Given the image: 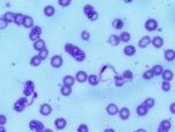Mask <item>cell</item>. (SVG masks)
Instances as JSON below:
<instances>
[{"mask_svg": "<svg viewBox=\"0 0 175 132\" xmlns=\"http://www.w3.org/2000/svg\"><path fill=\"white\" fill-rule=\"evenodd\" d=\"M42 59L39 56H33L32 59H31V64L34 66V67H38L39 64H41Z\"/></svg>", "mask_w": 175, "mask_h": 132, "instance_id": "obj_27", "label": "cell"}, {"mask_svg": "<svg viewBox=\"0 0 175 132\" xmlns=\"http://www.w3.org/2000/svg\"><path fill=\"white\" fill-rule=\"evenodd\" d=\"M121 76H122L125 79H132V78H133V73L130 71V70H126V71L122 73Z\"/></svg>", "mask_w": 175, "mask_h": 132, "instance_id": "obj_36", "label": "cell"}, {"mask_svg": "<svg viewBox=\"0 0 175 132\" xmlns=\"http://www.w3.org/2000/svg\"><path fill=\"white\" fill-rule=\"evenodd\" d=\"M123 84H125V78L122 76H116L115 77V85L117 87H121V86H123Z\"/></svg>", "mask_w": 175, "mask_h": 132, "instance_id": "obj_33", "label": "cell"}, {"mask_svg": "<svg viewBox=\"0 0 175 132\" xmlns=\"http://www.w3.org/2000/svg\"><path fill=\"white\" fill-rule=\"evenodd\" d=\"M136 132H147V131L145 130V129H138Z\"/></svg>", "mask_w": 175, "mask_h": 132, "instance_id": "obj_50", "label": "cell"}, {"mask_svg": "<svg viewBox=\"0 0 175 132\" xmlns=\"http://www.w3.org/2000/svg\"><path fill=\"white\" fill-rule=\"evenodd\" d=\"M119 38H120V41L128 42V41H130V38H131V36H130V34L128 32H123V33H121V34H120Z\"/></svg>", "mask_w": 175, "mask_h": 132, "instance_id": "obj_30", "label": "cell"}, {"mask_svg": "<svg viewBox=\"0 0 175 132\" xmlns=\"http://www.w3.org/2000/svg\"><path fill=\"white\" fill-rule=\"evenodd\" d=\"M7 21L5 19H4L3 17H1L0 18V30H4V29H7Z\"/></svg>", "mask_w": 175, "mask_h": 132, "instance_id": "obj_40", "label": "cell"}, {"mask_svg": "<svg viewBox=\"0 0 175 132\" xmlns=\"http://www.w3.org/2000/svg\"><path fill=\"white\" fill-rule=\"evenodd\" d=\"M40 113L44 116L50 115V114L52 113V107L50 106L49 104H43V105H41V107H40Z\"/></svg>", "mask_w": 175, "mask_h": 132, "instance_id": "obj_7", "label": "cell"}, {"mask_svg": "<svg viewBox=\"0 0 175 132\" xmlns=\"http://www.w3.org/2000/svg\"><path fill=\"white\" fill-rule=\"evenodd\" d=\"M48 55H49V51L46 50V48H44L43 50L39 51V55H38V56L41 58L42 60H43V59H46V58L48 57Z\"/></svg>", "mask_w": 175, "mask_h": 132, "instance_id": "obj_35", "label": "cell"}, {"mask_svg": "<svg viewBox=\"0 0 175 132\" xmlns=\"http://www.w3.org/2000/svg\"><path fill=\"white\" fill-rule=\"evenodd\" d=\"M3 18L7 20V22H12V21L15 20V14L11 13V12H7V13L3 15Z\"/></svg>", "mask_w": 175, "mask_h": 132, "instance_id": "obj_28", "label": "cell"}, {"mask_svg": "<svg viewBox=\"0 0 175 132\" xmlns=\"http://www.w3.org/2000/svg\"><path fill=\"white\" fill-rule=\"evenodd\" d=\"M123 1H125V2H127V3H129V2H132L133 0H123Z\"/></svg>", "mask_w": 175, "mask_h": 132, "instance_id": "obj_52", "label": "cell"}, {"mask_svg": "<svg viewBox=\"0 0 175 132\" xmlns=\"http://www.w3.org/2000/svg\"><path fill=\"white\" fill-rule=\"evenodd\" d=\"M33 47H34V49H35L36 51H41V50H43V49L46 48V42L43 41L42 39H38V40L34 41Z\"/></svg>", "mask_w": 175, "mask_h": 132, "instance_id": "obj_9", "label": "cell"}, {"mask_svg": "<svg viewBox=\"0 0 175 132\" xmlns=\"http://www.w3.org/2000/svg\"><path fill=\"white\" fill-rule=\"evenodd\" d=\"M51 64H52V67H54V68H59V67H61L62 57L61 56H59V55L53 56L52 59H51Z\"/></svg>", "mask_w": 175, "mask_h": 132, "instance_id": "obj_6", "label": "cell"}, {"mask_svg": "<svg viewBox=\"0 0 175 132\" xmlns=\"http://www.w3.org/2000/svg\"><path fill=\"white\" fill-rule=\"evenodd\" d=\"M153 76H154V73H153L152 70H148V71L145 72L143 75V77L145 78V79H151Z\"/></svg>", "mask_w": 175, "mask_h": 132, "instance_id": "obj_38", "label": "cell"}, {"mask_svg": "<svg viewBox=\"0 0 175 132\" xmlns=\"http://www.w3.org/2000/svg\"><path fill=\"white\" fill-rule=\"evenodd\" d=\"M83 12L84 14L88 16V18L90 20H96L98 18V14L95 12L94 7H92V5H90V4H87V5H84L83 7Z\"/></svg>", "mask_w": 175, "mask_h": 132, "instance_id": "obj_2", "label": "cell"}, {"mask_svg": "<svg viewBox=\"0 0 175 132\" xmlns=\"http://www.w3.org/2000/svg\"><path fill=\"white\" fill-rule=\"evenodd\" d=\"M24 28L29 29V28H33L34 26V20L31 16H24V20H23V24Z\"/></svg>", "mask_w": 175, "mask_h": 132, "instance_id": "obj_12", "label": "cell"}, {"mask_svg": "<svg viewBox=\"0 0 175 132\" xmlns=\"http://www.w3.org/2000/svg\"><path fill=\"white\" fill-rule=\"evenodd\" d=\"M24 108H26V107H23L18 100L14 104V109H15V111H17V112H22L23 110H24Z\"/></svg>", "mask_w": 175, "mask_h": 132, "instance_id": "obj_34", "label": "cell"}, {"mask_svg": "<svg viewBox=\"0 0 175 132\" xmlns=\"http://www.w3.org/2000/svg\"><path fill=\"white\" fill-rule=\"evenodd\" d=\"M154 104H155V100H153V98H147L145 102H143V106H146L148 109L149 108H152L153 106H154Z\"/></svg>", "mask_w": 175, "mask_h": 132, "instance_id": "obj_31", "label": "cell"}, {"mask_svg": "<svg viewBox=\"0 0 175 132\" xmlns=\"http://www.w3.org/2000/svg\"><path fill=\"white\" fill-rule=\"evenodd\" d=\"M136 112H137V114H138V115L143 116V115H146L147 113H148V108H147L146 106H143V105H140V106L137 107Z\"/></svg>", "mask_w": 175, "mask_h": 132, "instance_id": "obj_21", "label": "cell"}, {"mask_svg": "<svg viewBox=\"0 0 175 132\" xmlns=\"http://www.w3.org/2000/svg\"><path fill=\"white\" fill-rule=\"evenodd\" d=\"M170 111H171L173 114H175V103H173L171 106H170Z\"/></svg>", "mask_w": 175, "mask_h": 132, "instance_id": "obj_46", "label": "cell"}, {"mask_svg": "<svg viewBox=\"0 0 175 132\" xmlns=\"http://www.w3.org/2000/svg\"><path fill=\"white\" fill-rule=\"evenodd\" d=\"M65 50L68 54L73 56L76 61H83L84 58H85V53H84L81 49H79L78 47H76V45H71V43L65 45Z\"/></svg>", "mask_w": 175, "mask_h": 132, "instance_id": "obj_1", "label": "cell"}, {"mask_svg": "<svg viewBox=\"0 0 175 132\" xmlns=\"http://www.w3.org/2000/svg\"><path fill=\"white\" fill-rule=\"evenodd\" d=\"M157 132H169V130L165 129L164 127H162V126H159V127H158V131H157Z\"/></svg>", "mask_w": 175, "mask_h": 132, "instance_id": "obj_47", "label": "cell"}, {"mask_svg": "<svg viewBox=\"0 0 175 132\" xmlns=\"http://www.w3.org/2000/svg\"><path fill=\"white\" fill-rule=\"evenodd\" d=\"M74 81H75V78L72 77L71 75H68L63 78V85L65 86H69V87H72L74 85Z\"/></svg>", "mask_w": 175, "mask_h": 132, "instance_id": "obj_20", "label": "cell"}, {"mask_svg": "<svg viewBox=\"0 0 175 132\" xmlns=\"http://www.w3.org/2000/svg\"><path fill=\"white\" fill-rule=\"evenodd\" d=\"M88 79V74L84 71H79L76 73V81L78 83H84Z\"/></svg>", "mask_w": 175, "mask_h": 132, "instance_id": "obj_11", "label": "cell"}, {"mask_svg": "<svg viewBox=\"0 0 175 132\" xmlns=\"http://www.w3.org/2000/svg\"><path fill=\"white\" fill-rule=\"evenodd\" d=\"M72 0H58V3L60 7H68V5H70V3H71Z\"/></svg>", "mask_w": 175, "mask_h": 132, "instance_id": "obj_41", "label": "cell"}, {"mask_svg": "<svg viewBox=\"0 0 175 132\" xmlns=\"http://www.w3.org/2000/svg\"><path fill=\"white\" fill-rule=\"evenodd\" d=\"M107 112L110 114V115H115L117 113L119 112L118 110V107L115 105V104H110L109 106L107 107Z\"/></svg>", "mask_w": 175, "mask_h": 132, "instance_id": "obj_10", "label": "cell"}, {"mask_svg": "<svg viewBox=\"0 0 175 132\" xmlns=\"http://www.w3.org/2000/svg\"><path fill=\"white\" fill-rule=\"evenodd\" d=\"M162 76L165 81H170L173 78V73L170 70H165V71H162Z\"/></svg>", "mask_w": 175, "mask_h": 132, "instance_id": "obj_18", "label": "cell"}, {"mask_svg": "<svg viewBox=\"0 0 175 132\" xmlns=\"http://www.w3.org/2000/svg\"><path fill=\"white\" fill-rule=\"evenodd\" d=\"M153 73H154V75H160L162 73V66H159V64H156V66H154L152 69Z\"/></svg>", "mask_w": 175, "mask_h": 132, "instance_id": "obj_32", "label": "cell"}, {"mask_svg": "<svg viewBox=\"0 0 175 132\" xmlns=\"http://www.w3.org/2000/svg\"><path fill=\"white\" fill-rule=\"evenodd\" d=\"M88 81H89L90 85H92V86H97L98 83H99V81H98V77L94 74L90 75V76L88 77Z\"/></svg>", "mask_w": 175, "mask_h": 132, "instance_id": "obj_24", "label": "cell"}, {"mask_svg": "<svg viewBox=\"0 0 175 132\" xmlns=\"http://www.w3.org/2000/svg\"><path fill=\"white\" fill-rule=\"evenodd\" d=\"M67 126V120L65 118H57L55 120V127L58 130H62V129L65 128Z\"/></svg>", "mask_w": 175, "mask_h": 132, "instance_id": "obj_14", "label": "cell"}, {"mask_svg": "<svg viewBox=\"0 0 175 132\" xmlns=\"http://www.w3.org/2000/svg\"><path fill=\"white\" fill-rule=\"evenodd\" d=\"M162 89L165 91V92H168V91L171 89V85H170V83H169V81H164L162 85Z\"/></svg>", "mask_w": 175, "mask_h": 132, "instance_id": "obj_39", "label": "cell"}, {"mask_svg": "<svg viewBox=\"0 0 175 132\" xmlns=\"http://www.w3.org/2000/svg\"><path fill=\"white\" fill-rule=\"evenodd\" d=\"M18 102H19L21 105H22L23 107H26V106H29V100H28V98L26 97H21V98H19L18 100Z\"/></svg>", "mask_w": 175, "mask_h": 132, "instance_id": "obj_42", "label": "cell"}, {"mask_svg": "<svg viewBox=\"0 0 175 132\" xmlns=\"http://www.w3.org/2000/svg\"><path fill=\"white\" fill-rule=\"evenodd\" d=\"M5 123H7V117H5V115L0 114V126H4Z\"/></svg>", "mask_w": 175, "mask_h": 132, "instance_id": "obj_45", "label": "cell"}, {"mask_svg": "<svg viewBox=\"0 0 175 132\" xmlns=\"http://www.w3.org/2000/svg\"><path fill=\"white\" fill-rule=\"evenodd\" d=\"M43 132H53V131L51 130V129H44V131Z\"/></svg>", "mask_w": 175, "mask_h": 132, "instance_id": "obj_51", "label": "cell"}, {"mask_svg": "<svg viewBox=\"0 0 175 132\" xmlns=\"http://www.w3.org/2000/svg\"><path fill=\"white\" fill-rule=\"evenodd\" d=\"M123 26V21L119 18H116V19L113 20V28L116 30H119L121 29Z\"/></svg>", "mask_w": 175, "mask_h": 132, "instance_id": "obj_25", "label": "cell"}, {"mask_svg": "<svg viewBox=\"0 0 175 132\" xmlns=\"http://www.w3.org/2000/svg\"><path fill=\"white\" fill-rule=\"evenodd\" d=\"M44 14H46V16L48 17H51L54 15V13H55V9H54V7H52V5H48V7H44Z\"/></svg>", "mask_w": 175, "mask_h": 132, "instance_id": "obj_23", "label": "cell"}, {"mask_svg": "<svg viewBox=\"0 0 175 132\" xmlns=\"http://www.w3.org/2000/svg\"><path fill=\"white\" fill-rule=\"evenodd\" d=\"M41 32H42V30L40 26H33L32 30H31V32H30V39L33 40V41L38 40L40 35H41Z\"/></svg>", "mask_w": 175, "mask_h": 132, "instance_id": "obj_4", "label": "cell"}, {"mask_svg": "<svg viewBox=\"0 0 175 132\" xmlns=\"http://www.w3.org/2000/svg\"><path fill=\"white\" fill-rule=\"evenodd\" d=\"M81 38L83 39V40H85V41H88L90 39V33L88 32V31H82V33H81Z\"/></svg>", "mask_w": 175, "mask_h": 132, "instance_id": "obj_43", "label": "cell"}, {"mask_svg": "<svg viewBox=\"0 0 175 132\" xmlns=\"http://www.w3.org/2000/svg\"><path fill=\"white\" fill-rule=\"evenodd\" d=\"M0 132H7L5 131V128H4L3 126H0Z\"/></svg>", "mask_w": 175, "mask_h": 132, "instance_id": "obj_48", "label": "cell"}, {"mask_svg": "<svg viewBox=\"0 0 175 132\" xmlns=\"http://www.w3.org/2000/svg\"><path fill=\"white\" fill-rule=\"evenodd\" d=\"M72 93V87H69V86H65L61 88V94L65 95V96H69L70 94Z\"/></svg>", "mask_w": 175, "mask_h": 132, "instance_id": "obj_29", "label": "cell"}, {"mask_svg": "<svg viewBox=\"0 0 175 132\" xmlns=\"http://www.w3.org/2000/svg\"><path fill=\"white\" fill-rule=\"evenodd\" d=\"M23 20H24V15H22V14H15V20H14V22L16 23L17 26L23 24Z\"/></svg>", "mask_w": 175, "mask_h": 132, "instance_id": "obj_22", "label": "cell"}, {"mask_svg": "<svg viewBox=\"0 0 175 132\" xmlns=\"http://www.w3.org/2000/svg\"><path fill=\"white\" fill-rule=\"evenodd\" d=\"M146 29L148 31H154V30L157 29V21L154 19H148L146 22Z\"/></svg>", "mask_w": 175, "mask_h": 132, "instance_id": "obj_8", "label": "cell"}, {"mask_svg": "<svg viewBox=\"0 0 175 132\" xmlns=\"http://www.w3.org/2000/svg\"><path fill=\"white\" fill-rule=\"evenodd\" d=\"M34 90H35V86H34V83L31 81H26L24 84V90H23V93L26 96H30L34 93Z\"/></svg>", "mask_w": 175, "mask_h": 132, "instance_id": "obj_5", "label": "cell"}, {"mask_svg": "<svg viewBox=\"0 0 175 132\" xmlns=\"http://www.w3.org/2000/svg\"><path fill=\"white\" fill-rule=\"evenodd\" d=\"M165 58L168 61H172L175 59V52L173 50H167L165 52Z\"/></svg>", "mask_w": 175, "mask_h": 132, "instance_id": "obj_19", "label": "cell"}, {"mask_svg": "<svg viewBox=\"0 0 175 132\" xmlns=\"http://www.w3.org/2000/svg\"><path fill=\"white\" fill-rule=\"evenodd\" d=\"M104 132H115L113 129H107V130H104Z\"/></svg>", "mask_w": 175, "mask_h": 132, "instance_id": "obj_49", "label": "cell"}, {"mask_svg": "<svg viewBox=\"0 0 175 132\" xmlns=\"http://www.w3.org/2000/svg\"><path fill=\"white\" fill-rule=\"evenodd\" d=\"M119 116L120 118L123 119V120H126V119L129 118L130 116V111L128 108H122V109L119 110Z\"/></svg>", "mask_w": 175, "mask_h": 132, "instance_id": "obj_17", "label": "cell"}, {"mask_svg": "<svg viewBox=\"0 0 175 132\" xmlns=\"http://www.w3.org/2000/svg\"><path fill=\"white\" fill-rule=\"evenodd\" d=\"M162 127H164L165 129H167V130H170L171 129V123H170V120H168V119H166V120H162V123H160V125Z\"/></svg>", "mask_w": 175, "mask_h": 132, "instance_id": "obj_37", "label": "cell"}, {"mask_svg": "<svg viewBox=\"0 0 175 132\" xmlns=\"http://www.w3.org/2000/svg\"><path fill=\"white\" fill-rule=\"evenodd\" d=\"M153 43V45L155 47V48H162V45H164V39L162 38V37H159V36H156V37H154V38L152 39V41H151Z\"/></svg>", "mask_w": 175, "mask_h": 132, "instance_id": "obj_15", "label": "cell"}, {"mask_svg": "<svg viewBox=\"0 0 175 132\" xmlns=\"http://www.w3.org/2000/svg\"><path fill=\"white\" fill-rule=\"evenodd\" d=\"M109 41L112 45H117L120 42V38L117 35H111L109 38Z\"/></svg>", "mask_w": 175, "mask_h": 132, "instance_id": "obj_26", "label": "cell"}, {"mask_svg": "<svg viewBox=\"0 0 175 132\" xmlns=\"http://www.w3.org/2000/svg\"><path fill=\"white\" fill-rule=\"evenodd\" d=\"M78 132H89V129H88V126L87 125H80L78 127Z\"/></svg>", "mask_w": 175, "mask_h": 132, "instance_id": "obj_44", "label": "cell"}, {"mask_svg": "<svg viewBox=\"0 0 175 132\" xmlns=\"http://www.w3.org/2000/svg\"><path fill=\"white\" fill-rule=\"evenodd\" d=\"M30 126V129L33 130V131L35 132H43L44 131V125L42 124L41 122H39V120H36V119H33L31 120L29 124Z\"/></svg>", "mask_w": 175, "mask_h": 132, "instance_id": "obj_3", "label": "cell"}, {"mask_svg": "<svg viewBox=\"0 0 175 132\" xmlns=\"http://www.w3.org/2000/svg\"><path fill=\"white\" fill-rule=\"evenodd\" d=\"M123 52L128 56H133L136 53V50H135V47L134 45H127L126 48L123 49Z\"/></svg>", "mask_w": 175, "mask_h": 132, "instance_id": "obj_16", "label": "cell"}, {"mask_svg": "<svg viewBox=\"0 0 175 132\" xmlns=\"http://www.w3.org/2000/svg\"><path fill=\"white\" fill-rule=\"evenodd\" d=\"M151 38H150L149 36H145V37H143V38L140 39L139 42H138V45H139L140 48H146V47H148V45L151 43Z\"/></svg>", "mask_w": 175, "mask_h": 132, "instance_id": "obj_13", "label": "cell"}]
</instances>
